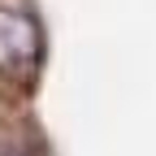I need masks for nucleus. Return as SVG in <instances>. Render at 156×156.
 <instances>
[{
	"mask_svg": "<svg viewBox=\"0 0 156 156\" xmlns=\"http://www.w3.org/2000/svg\"><path fill=\"white\" fill-rule=\"evenodd\" d=\"M44 65V26L30 0H0V95L30 91Z\"/></svg>",
	"mask_w": 156,
	"mask_h": 156,
	"instance_id": "obj_1",
	"label": "nucleus"
},
{
	"mask_svg": "<svg viewBox=\"0 0 156 156\" xmlns=\"http://www.w3.org/2000/svg\"><path fill=\"white\" fill-rule=\"evenodd\" d=\"M0 156H48V147L26 122H13L0 113Z\"/></svg>",
	"mask_w": 156,
	"mask_h": 156,
	"instance_id": "obj_2",
	"label": "nucleus"
}]
</instances>
